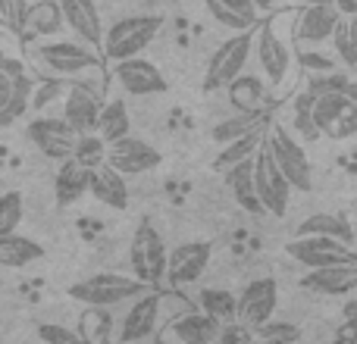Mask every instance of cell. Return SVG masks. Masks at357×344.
Wrapping results in <instances>:
<instances>
[{"label": "cell", "instance_id": "6da1fadb", "mask_svg": "<svg viewBox=\"0 0 357 344\" xmlns=\"http://www.w3.org/2000/svg\"><path fill=\"white\" fill-rule=\"evenodd\" d=\"M104 81L100 72H82L69 79V88L63 94V119L73 125L75 135H85V132H98V119L104 110Z\"/></svg>", "mask_w": 357, "mask_h": 344}, {"label": "cell", "instance_id": "7a4b0ae2", "mask_svg": "<svg viewBox=\"0 0 357 344\" xmlns=\"http://www.w3.org/2000/svg\"><path fill=\"white\" fill-rule=\"evenodd\" d=\"M151 285L142 282L138 276H119V272H98L91 279L69 285V297L79 304H88L91 310H107L116 304H132L135 297L148 295Z\"/></svg>", "mask_w": 357, "mask_h": 344}, {"label": "cell", "instance_id": "3957f363", "mask_svg": "<svg viewBox=\"0 0 357 344\" xmlns=\"http://www.w3.org/2000/svg\"><path fill=\"white\" fill-rule=\"evenodd\" d=\"M163 29L160 13H142V16H126L107 29L104 35V54L113 63L138 56L142 50H148V44L157 38V31Z\"/></svg>", "mask_w": 357, "mask_h": 344}, {"label": "cell", "instance_id": "277c9868", "mask_svg": "<svg viewBox=\"0 0 357 344\" xmlns=\"http://www.w3.org/2000/svg\"><path fill=\"white\" fill-rule=\"evenodd\" d=\"M251 54H254L251 31H235L232 38H226V41L213 50V56H210L204 88H207V91H222V88H229L241 72H245Z\"/></svg>", "mask_w": 357, "mask_h": 344}, {"label": "cell", "instance_id": "5b68a950", "mask_svg": "<svg viewBox=\"0 0 357 344\" xmlns=\"http://www.w3.org/2000/svg\"><path fill=\"white\" fill-rule=\"evenodd\" d=\"M264 144L273 154L276 166L282 169V175L291 182V188L310 191V185H314V169H310V160H307V154H304V148L298 144V138L291 135L285 125H270Z\"/></svg>", "mask_w": 357, "mask_h": 344}, {"label": "cell", "instance_id": "8992f818", "mask_svg": "<svg viewBox=\"0 0 357 344\" xmlns=\"http://www.w3.org/2000/svg\"><path fill=\"white\" fill-rule=\"evenodd\" d=\"M295 263L307 266V269H323V266H339V263H357V253L351 244L339 238H326V235H295L285 244Z\"/></svg>", "mask_w": 357, "mask_h": 344}, {"label": "cell", "instance_id": "52a82bcc", "mask_svg": "<svg viewBox=\"0 0 357 344\" xmlns=\"http://www.w3.org/2000/svg\"><path fill=\"white\" fill-rule=\"evenodd\" d=\"M160 307L163 295L148 291V295L135 297L132 307L123 313L116 329V344H151L160 332Z\"/></svg>", "mask_w": 357, "mask_h": 344}, {"label": "cell", "instance_id": "ba28073f", "mask_svg": "<svg viewBox=\"0 0 357 344\" xmlns=\"http://www.w3.org/2000/svg\"><path fill=\"white\" fill-rule=\"evenodd\" d=\"M254 188H257V197L264 203V213L270 216H285L289 210V197H291V182L282 175V169L276 166L273 154L266 150V144L254 154Z\"/></svg>", "mask_w": 357, "mask_h": 344}, {"label": "cell", "instance_id": "9c48e42d", "mask_svg": "<svg viewBox=\"0 0 357 344\" xmlns=\"http://www.w3.org/2000/svg\"><path fill=\"white\" fill-rule=\"evenodd\" d=\"M132 269L142 282L148 285H157L167 279V263H169V251L163 244L160 232L148 222L135 228V238H132Z\"/></svg>", "mask_w": 357, "mask_h": 344}, {"label": "cell", "instance_id": "30bf717a", "mask_svg": "<svg viewBox=\"0 0 357 344\" xmlns=\"http://www.w3.org/2000/svg\"><path fill=\"white\" fill-rule=\"evenodd\" d=\"M25 135L47 160H60V163L73 157L75 138H79L63 116H35L29 123V129H25Z\"/></svg>", "mask_w": 357, "mask_h": 344}, {"label": "cell", "instance_id": "8fae6325", "mask_svg": "<svg viewBox=\"0 0 357 344\" xmlns=\"http://www.w3.org/2000/svg\"><path fill=\"white\" fill-rule=\"evenodd\" d=\"M38 56L41 63L56 75H82L91 72V69H100V60L88 44H75V41H50L38 47Z\"/></svg>", "mask_w": 357, "mask_h": 344}, {"label": "cell", "instance_id": "7c38bea8", "mask_svg": "<svg viewBox=\"0 0 357 344\" xmlns=\"http://www.w3.org/2000/svg\"><path fill=\"white\" fill-rule=\"evenodd\" d=\"M113 79L132 97H151V94H163L167 91V79L163 72L144 56H129V60H119L113 66Z\"/></svg>", "mask_w": 357, "mask_h": 344}, {"label": "cell", "instance_id": "4fadbf2b", "mask_svg": "<svg viewBox=\"0 0 357 344\" xmlns=\"http://www.w3.org/2000/svg\"><path fill=\"white\" fill-rule=\"evenodd\" d=\"M276 304H279V285L276 279H254L241 288L238 295V320L251 329H260L264 322L273 320L276 313Z\"/></svg>", "mask_w": 357, "mask_h": 344}, {"label": "cell", "instance_id": "5bb4252c", "mask_svg": "<svg viewBox=\"0 0 357 344\" xmlns=\"http://www.w3.org/2000/svg\"><path fill=\"white\" fill-rule=\"evenodd\" d=\"M254 56L260 63V72L270 85H282L289 79V69H291V50L282 38L276 35L273 22L260 25L257 38H254Z\"/></svg>", "mask_w": 357, "mask_h": 344}, {"label": "cell", "instance_id": "9a60e30c", "mask_svg": "<svg viewBox=\"0 0 357 344\" xmlns=\"http://www.w3.org/2000/svg\"><path fill=\"white\" fill-rule=\"evenodd\" d=\"M160 160H163L160 150L151 148L148 141H142L135 135H126L107 148V163L116 172H123V175H142V172L160 166Z\"/></svg>", "mask_w": 357, "mask_h": 344}, {"label": "cell", "instance_id": "2e32d148", "mask_svg": "<svg viewBox=\"0 0 357 344\" xmlns=\"http://www.w3.org/2000/svg\"><path fill=\"white\" fill-rule=\"evenodd\" d=\"M210 253L213 244L210 241H185L169 251V263H167V282L173 285H191L204 276V269L210 266Z\"/></svg>", "mask_w": 357, "mask_h": 344}, {"label": "cell", "instance_id": "e0dca14e", "mask_svg": "<svg viewBox=\"0 0 357 344\" xmlns=\"http://www.w3.org/2000/svg\"><path fill=\"white\" fill-rule=\"evenodd\" d=\"M63 6V19L73 29V35L79 38L88 47H104V22H100V13L94 0H60Z\"/></svg>", "mask_w": 357, "mask_h": 344}, {"label": "cell", "instance_id": "ac0fdd59", "mask_svg": "<svg viewBox=\"0 0 357 344\" xmlns=\"http://www.w3.org/2000/svg\"><path fill=\"white\" fill-rule=\"evenodd\" d=\"M342 22V13L335 10V3H314V6H304L301 16L295 22V38L301 44H323L333 38L335 25Z\"/></svg>", "mask_w": 357, "mask_h": 344}, {"label": "cell", "instance_id": "d6986e66", "mask_svg": "<svg viewBox=\"0 0 357 344\" xmlns=\"http://www.w3.org/2000/svg\"><path fill=\"white\" fill-rule=\"evenodd\" d=\"M301 288L317 291V295L342 297L357 291V263H339V266H323V269H307L301 279Z\"/></svg>", "mask_w": 357, "mask_h": 344}, {"label": "cell", "instance_id": "ffe728a7", "mask_svg": "<svg viewBox=\"0 0 357 344\" xmlns=\"http://www.w3.org/2000/svg\"><path fill=\"white\" fill-rule=\"evenodd\" d=\"M220 329L222 322H216L204 310H191V313H182L169 322V332H173L178 344H216L220 341Z\"/></svg>", "mask_w": 357, "mask_h": 344}, {"label": "cell", "instance_id": "44dd1931", "mask_svg": "<svg viewBox=\"0 0 357 344\" xmlns=\"http://www.w3.org/2000/svg\"><path fill=\"white\" fill-rule=\"evenodd\" d=\"M88 194L110 210H123L129 203V185H126L123 172H116L110 163H100V166L91 169V188H88Z\"/></svg>", "mask_w": 357, "mask_h": 344}, {"label": "cell", "instance_id": "7402d4cb", "mask_svg": "<svg viewBox=\"0 0 357 344\" xmlns=\"http://www.w3.org/2000/svg\"><path fill=\"white\" fill-rule=\"evenodd\" d=\"M207 13L213 16V22H220L222 29L235 31H251L257 25V6L251 0H204Z\"/></svg>", "mask_w": 357, "mask_h": 344}, {"label": "cell", "instance_id": "603a6c76", "mask_svg": "<svg viewBox=\"0 0 357 344\" xmlns=\"http://www.w3.org/2000/svg\"><path fill=\"white\" fill-rule=\"evenodd\" d=\"M91 188V169L79 166V163L69 157V160L60 163V172H56V182H54V194L60 207H73L79 203L82 197L88 194Z\"/></svg>", "mask_w": 357, "mask_h": 344}, {"label": "cell", "instance_id": "cb8c5ba5", "mask_svg": "<svg viewBox=\"0 0 357 344\" xmlns=\"http://www.w3.org/2000/svg\"><path fill=\"white\" fill-rule=\"evenodd\" d=\"M222 175H226L229 191L235 194V201H238L241 210H248V213H264V203H260L257 188H254V160L235 163V166L226 169Z\"/></svg>", "mask_w": 357, "mask_h": 344}, {"label": "cell", "instance_id": "d4e9b609", "mask_svg": "<svg viewBox=\"0 0 357 344\" xmlns=\"http://www.w3.org/2000/svg\"><path fill=\"white\" fill-rule=\"evenodd\" d=\"M226 91H229V104L235 107V113H260L266 104V85L260 75L241 72Z\"/></svg>", "mask_w": 357, "mask_h": 344}, {"label": "cell", "instance_id": "484cf974", "mask_svg": "<svg viewBox=\"0 0 357 344\" xmlns=\"http://www.w3.org/2000/svg\"><path fill=\"white\" fill-rule=\"evenodd\" d=\"M22 29L35 31V35H60L66 29V19H63V6L60 0H35L25 10V22Z\"/></svg>", "mask_w": 357, "mask_h": 344}, {"label": "cell", "instance_id": "4316f807", "mask_svg": "<svg viewBox=\"0 0 357 344\" xmlns=\"http://www.w3.org/2000/svg\"><path fill=\"white\" fill-rule=\"evenodd\" d=\"M264 141H266V125H264V129L248 132V135L235 138V141H229V144H222L220 157L213 160V169H216V172H226V169H232L235 163L254 160V154L264 148Z\"/></svg>", "mask_w": 357, "mask_h": 344}, {"label": "cell", "instance_id": "83f0119b", "mask_svg": "<svg viewBox=\"0 0 357 344\" xmlns=\"http://www.w3.org/2000/svg\"><path fill=\"white\" fill-rule=\"evenodd\" d=\"M44 257V247L38 241L25 238V235L13 232L0 238V266H10V269H22V266H31Z\"/></svg>", "mask_w": 357, "mask_h": 344}, {"label": "cell", "instance_id": "f1b7e54d", "mask_svg": "<svg viewBox=\"0 0 357 344\" xmlns=\"http://www.w3.org/2000/svg\"><path fill=\"white\" fill-rule=\"evenodd\" d=\"M295 235H326V238L354 244V222H348L342 213H314L304 222H298Z\"/></svg>", "mask_w": 357, "mask_h": 344}, {"label": "cell", "instance_id": "f546056e", "mask_svg": "<svg viewBox=\"0 0 357 344\" xmlns=\"http://www.w3.org/2000/svg\"><path fill=\"white\" fill-rule=\"evenodd\" d=\"M197 307L207 316H213L216 322H222V326L238 320V297L226 288H204L197 295Z\"/></svg>", "mask_w": 357, "mask_h": 344}, {"label": "cell", "instance_id": "4dcf8cb0", "mask_svg": "<svg viewBox=\"0 0 357 344\" xmlns=\"http://www.w3.org/2000/svg\"><path fill=\"white\" fill-rule=\"evenodd\" d=\"M129 129H132V119H129V107L123 104V97L107 100L104 110H100V119H98V135L104 138L107 144H113L129 135Z\"/></svg>", "mask_w": 357, "mask_h": 344}, {"label": "cell", "instance_id": "1f68e13d", "mask_svg": "<svg viewBox=\"0 0 357 344\" xmlns=\"http://www.w3.org/2000/svg\"><path fill=\"white\" fill-rule=\"evenodd\" d=\"M304 91L310 94V97H326V94H351L357 100V85L351 81V75L348 72H339V69H326V72H310L307 85H304Z\"/></svg>", "mask_w": 357, "mask_h": 344}, {"label": "cell", "instance_id": "d6a6232c", "mask_svg": "<svg viewBox=\"0 0 357 344\" xmlns=\"http://www.w3.org/2000/svg\"><path fill=\"white\" fill-rule=\"evenodd\" d=\"M31 94H35V81L29 75H19L13 81V91L6 97V104L0 107V129H10V125H16L25 116V110L31 107Z\"/></svg>", "mask_w": 357, "mask_h": 344}, {"label": "cell", "instance_id": "836d02e7", "mask_svg": "<svg viewBox=\"0 0 357 344\" xmlns=\"http://www.w3.org/2000/svg\"><path fill=\"white\" fill-rule=\"evenodd\" d=\"M264 125H266L264 110L260 113H235L232 119H222V123L213 129V141L229 144V141H235V138L248 135V132H254V129H264Z\"/></svg>", "mask_w": 357, "mask_h": 344}, {"label": "cell", "instance_id": "e575fe53", "mask_svg": "<svg viewBox=\"0 0 357 344\" xmlns=\"http://www.w3.org/2000/svg\"><path fill=\"white\" fill-rule=\"evenodd\" d=\"M333 47H335V56H339L342 63H345L348 69L357 66V16H342V22L335 25L333 31Z\"/></svg>", "mask_w": 357, "mask_h": 344}, {"label": "cell", "instance_id": "d590c367", "mask_svg": "<svg viewBox=\"0 0 357 344\" xmlns=\"http://www.w3.org/2000/svg\"><path fill=\"white\" fill-rule=\"evenodd\" d=\"M107 148H110V144H107L98 132H85V135L75 138L73 160L85 169H94V166H100V163H107Z\"/></svg>", "mask_w": 357, "mask_h": 344}, {"label": "cell", "instance_id": "8d00e7d4", "mask_svg": "<svg viewBox=\"0 0 357 344\" xmlns=\"http://www.w3.org/2000/svg\"><path fill=\"white\" fill-rule=\"evenodd\" d=\"M22 194L19 191H6L0 194V238L3 235H13L19 226H22Z\"/></svg>", "mask_w": 357, "mask_h": 344}, {"label": "cell", "instance_id": "74e56055", "mask_svg": "<svg viewBox=\"0 0 357 344\" xmlns=\"http://www.w3.org/2000/svg\"><path fill=\"white\" fill-rule=\"evenodd\" d=\"M295 132L301 138H307V141L320 138V129L314 123V97L307 91L298 94V100H295Z\"/></svg>", "mask_w": 357, "mask_h": 344}, {"label": "cell", "instance_id": "f35d334b", "mask_svg": "<svg viewBox=\"0 0 357 344\" xmlns=\"http://www.w3.org/2000/svg\"><path fill=\"white\" fill-rule=\"evenodd\" d=\"M254 335H257V344H291L298 338V326H291V322H264L260 329H254Z\"/></svg>", "mask_w": 357, "mask_h": 344}, {"label": "cell", "instance_id": "ab89813d", "mask_svg": "<svg viewBox=\"0 0 357 344\" xmlns=\"http://www.w3.org/2000/svg\"><path fill=\"white\" fill-rule=\"evenodd\" d=\"M38 341H47V344H94V341L82 338L75 329L56 326V322H44V326H38Z\"/></svg>", "mask_w": 357, "mask_h": 344}, {"label": "cell", "instance_id": "60d3db41", "mask_svg": "<svg viewBox=\"0 0 357 344\" xmlns=\"http://www.w3.org/2000/svg\"><path fill=\"white\" fill-rule=\"evenodd\" d=\"M216 344H257V335H254L251 326L235 320V322H226V326L220 329V341Z\"/></svg>", "mask_w": 357, "mask_h": 344}, {"label": "cell", "instance_id": "b9f144b4", "mask_svg": "<svg viewBox=\"0 0 357 344\" xmlns=\"http://www.w3.org/2000/svg\"><path fill=\"white\" fill-rule=\"evenodd\" d=\"M351 135H357V104L348 107V110L339 116L335 129L329 132V138H335V141H342V138H351Z\"/></svg>", "mask_w": 357, "mask_h": 344}, {"label": "cell", "instance_id": "7bdbcfd3", "mask_svg": "<svg viewBox=\"0 0 357 344\" xmlns=\"http://www.w3.org/2000/svg\"><path fill=\"white\" fill-rule=\"evenodd\" d=\"M29 3H31V0H6V13H3L6 29H19V31H22L25 10H29Z\"/></svg>", "mask_w": 357, "mask_h": 344}, {"label": "cell", "instance_id": "ee69618b", "mask_svg": "<svg viewBox=\"0 0 357 344\" xmlns=\"http://www.w3.org/2000/svg\"><path fill=\"white\" fill-rule=\"evenodd\" d=\"M333 344H357V316H345L333 335Z\"/></svg>", "mask_w": 357, "mask_h": 344}, {"label": "cell", "instance_id": "f6af8a7d", "mask_svg": "<svg viewBox=\"0 0 357 344\" xmlns=\"http://www.w3.org/2000/svg\"><path fill=\"white\" fill-rule=\"evenodd\" d=\"M0 72L10 75V79H19V75H25V63L10 50H0Z\"/></svg>", "mask_w": 357, "mask_h": 344}, {"label": "cell", "instance_id": "bcb514c9", "mask_svg": "<svg viewBox=\"0 0 357 344\" xmlns=\"http://www.w3.org/2000/svg\"><path fill=\"white\" fill-rule=\"evenodd\" d=\"M56 94H60V85H44V88H38V91L31 94V107H35V110H41V107H47L50 100L56 97Z\"/></svg>", "mask_w": 357, "mask_h": 344}, {"label": "cell", "instance_id": "7dc6e473", "mask_svg": "<svg viewBox=\"0 0 357 344\" xmlns=\"http://www.w3.org/2000/svg\"><path fill=\"white\" fill-rule=\"evenodd\" d=\"M333 3H335V10H339L342 13V16H357V0H333Z\"/></svg>", "mask_w": 357, "mask_h": 344}, {"label": "cell", "instance_id": "c3c4849f", "mask_svg": "<svg viewBox=\"0 0 357 344\" xmlns=\"http://www.w3.org/2000/svg\"><path fill=\"white\" fill-rule=\"evenodd\" d=\"M13 81L16 79H10V75H3L0 72V107L6 104V97H10V91H13Z\"/></svg>", "mask_w": 357, "mask_h": 344}, {"label": "cell", "instance_id": "681fc988", "mask_svg": "<svg viewBox=\"0 0 357 344\" xmlns=\"http://www.w3.org/2000/svg\"><path fill=\"white\" fill-rule=\"evenodd\" d=\"M342 313H345V316H357V297H351V301L342 307Z\"/></svg>", "mask_w": 357, "mask_h": 344}, {"label": "cell", "instance_id": "f907efd6", "mask_svg": "<svg viewBox=\"0 0 357 344\" xmlns=\"http://www.w3.org/2000/svg\"><path fill=\"white\" fill-rule=\"evenodd\" d=\"M251 3L257 6V10H266V6H273V3H276V0H251Z\"/></svg>", "mask_w": 357, "mask_h": 344}, {"label": "cell", "instance_id": "816d5d0a", "mask_svg": "<svg viewBox=\"0 0 357 344\" xmlns=\"http://www.w3.org/2000/svg\"><path fill=\"white\" fill-rule=\"evenodd\" d=\"M298 3H304V6H314V3H329V0H298Z\"/></svg>", "mask_w": 357, "mask_h": 344}, {"label": "cell", "instance_id": "f5cc1de1", "mask_svg": "<svg viewBox=\"0 0 357 344\" xmlns=\"http://www.w3.org/2000/svg\"><path fill=\"white\" fill-rule=\"evenodd\" d=\"M351 247H354V253H357V219H354V244Z\"/></svg>", "mask_w": 357, "mask_h": 344}, {"label": "cell", "instance_id": "db71d44e", "mask_svg": "<svg viewBox=\"0 0 357 344\" xmlns=\"http://www.w3.org/2000/svg\"><path fill=\"white\" fill-rule=\"evenodd\" d=\"M3 13H6V0H0V19H3Z\"/></svg>", "mask_w": 357, "mask_h": 344}, {"label": "cell", "instance_id": "11a10c76", "mask_svg": "<svg viewBox=\"0 0 357 344\" xmlns=\"http://www.w3.org/2000/svg\"><path fill=\"white\" fill-rule=\"evenodd\" d=\"M0 38H6V29H3V25H0Z\"/></svg>", "mask_w": 357, "mask_h": 344}, {"label": "cell", "instance_id": "9f6ffc18", "mask_svg": "<svg viewBox=\"0 0 357 344\" xmlns=\"http://www.w3.org/2000/svg\"><path fill=\"white\" fill-rule=\"evenodd\" d=\"M154 344H167V341H163V338H154Z\"/></svg>", "mask_w": 357, "mask_h": 344}, {"label": "cell", "instance_id": "6f0895ef", "mask_svg": "<svg viewBox=\"0 0 357 344\" xmlns=\"http://www.w3.org/2000/svg\"><path fill=\"white\" fill-rule=\"evenodd\" d=\"M31 344H47V341H31Z\"/></svg>", "mask_w": 357, "mask_h": 344}]
</instances>
